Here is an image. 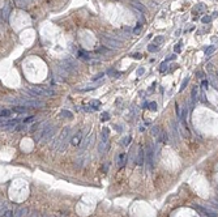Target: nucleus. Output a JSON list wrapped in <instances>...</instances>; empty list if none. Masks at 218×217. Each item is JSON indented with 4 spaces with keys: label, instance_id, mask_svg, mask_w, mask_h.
I'll list each match as a JSON object with an SVG mask.
<instances>
[{
    "label": "nucleus",
    "instance_id": "13",
    "mask_svg": "<svg viewBox=\"0 0 218 217\" xmlns=\"http://www.w3.org/2000/svg\"><path fill=\"white\" fill-rule=\"evenodd\" d=\"M191 101H192V103H195V102L197 101V86H195L192 89V93H191Z\"/></svg>",
    "mask_w": 218,
    "mask_h": 217
},
{
    "label": "nucleus",
    "instance_id": "30",
    "mask_svg": "<svg viewBox=\"0 0 218 217\" xmlns=\"http://www.w3.org/2000/svg\"><path fill=\"white\" fill-rule=\"evenodd\" d=\"M149 107H150V110H157V103H156V102H150V103H149Z\"/></svg>",
    "mask_w": 218,
    "mask_h": 217
},
{
    "label": "nucleus",
    "instance_id": "34",
    "mask_svg": "<svg viewBox=\"0 0 218 217\" xmlns=\"http://www.w3.org/2000/svg\"><path fill=\"white\" fill-rule=\"evenodd\" d=\"M108 118H110V115H108L107 113H103V114H102V120H103V122H105V120H107Z\"/></svg>",
    "mask_w": 218,
    "mask_h": 217
},
{
    "label": "nucleus",
    "instance_id": "17",
    "mask_svg": "<svg viewBox=\"0 0 218 217\" xmlns=\"http://www.w3.org/2000/svg\"><path fill=\"white\" fill-rule=\"evenodd\" d=\"M188 81H189V77H185V79L183 80V82H181V85H180V92H183V90L185 89V86L188 85Z\"/></svg>",
    "mask_w": 218,
    "mask_h": 217
},
{
    "label": "nucleus",
    "instance_id": "41",
    "mask_svg": "<svg viewBox=\"0 0 218 217\" xmlns=\"http://www.w3.org/2000/svg\"><path fill=\"white\" fill-rule=\"evenodd\" d=\"M157 132H158V128L154 127V128H153V133H154V135H157Z\"/></svg>",
    "mask_w": 218,
    "mask_h": 217
},
{
    "label": "nucleus",
    "instance_id": "42",
    "mask_svg": "<svg viewBox=\"0 0 218 217\" xmlns=\"http://www.w3.org/2000/svg\"><path fill=\"white\" fill-rule=\"evenodd\" d=\"M43 217H48V216H43Z\"/></svg>",
    "mask_w": 218,
    "mask_h": 217
},
{
    "label": "nucleus",
    "instance_id": "38",
    "mask_svg": "<svg viewBox=\"0 0 218 217\" xmlns=\"http://www.w3.org/2000/svg\"><path fill=\"white\" fill-rule=\"evenodd\" d=\"M132 58H135V59H141V54H133Z\"/></svg>",
    "mask_w": 218,
    "mask_h": 217
},
{
    "label": "nucleus",
    "instance_id": "14",
    "mask_svg": "<svg viewBox=\"0 0 218 217\" xmlns=\"http://www.w3.org/2000/svg\"><path fill=\"white\" fill-rule=\"evenodd\" d=\"M12 114L11 110H7V109H1V113H0V116L1 118H8L9 115Z\"/></svg>",
    "mask_w": 218,
    "mask_h": 217
},
{
    "label": "nucleus",
    "instance_id": "7",
    "mask_svg": "<svg viewBox=\"0 0 218 217\" xmlns=\"http://www.w3.org/2000/svg\"><path fill=\"white\" fill-rule=\"evenodd\" d=\"M55 130H56V128H55L54 126H52V127H51V130L48 131V132L46 133L45 136H43V139H42V140H43V143H48V141L51 140V139H52V136H54V133H55Z\"/></svg>",
    "mask_w": 218,
    "mask_h": 217
},
{
    "label": "nucleus",
    "instance_id": "20",
    "mask_svg": "<svg viewBox=\"0 0 218 217\" xmlns=\"http://www.w3.org/2000/svg\"><path fill=\"white\" fill-rule=\"evenodd\" d=\"M26 130V124H20V126H16V128H14V131H17V132H20V131H24Z\"/></svg>",
    "mask_w": 218,
    "mask_h": 217
},
{
    "label": "nucleus",
    "instance_id": "5",
    "mask_svg": "<svg viewBox=\"0 0 218 217\" xmlns=\"http://www.w3.org/2000/svg\"><path fill=\"white\" fill-rule=\"evenodd\" d=\"M69 132H71V130H69L68 127H67V128H64V130L62 131V133H60V136H59V137H58L56 143H55L54 145H52V148H54V149H55V148H58V147H59L60 144H63V145H64V140H65V139H67V137H68ZM63 145H62V147H63Z\"/></svg>",
    "mask_w": 218,
    "mask_h": 217
},
{
    "label": "nucleus",
    "instance_id": "25",
    "mask_svg": "<svg viewBox=\"0 0 218 217\" xmlns=\"http://www.w3.org/2000/svg\"><path fill=\"white\" fill-rule=\"evenodd\" d=\"M214 50H215V47H214V46H210V47L208 48L206 51H205V55H206V56H208V55H210V54H212Z\"/></svg>",
    "mask_w": 218,
    "mask_h": 217
},
{
    "label": "nucleus",
    "instance_id": "26",
    "mask_svg": "<svg viewBox=\"0 0 218 217\" xmlns=\"http://www.w3.org/2000/svg\"><path fill=\"white\" fill-rule=\"evenodd\" d=\"M3 217H14V212L13 211H7Z\"/></svg>",
    "mask_w": 218,
    "mask_h": 217
},
{
    "label": "nucleus",
    "instance_id": "8",
    "mask_svg": "<svg viewBox=\"0 0 218 217\" xmlns=\"http://www.w3.org/2000/svg\"><path fill=\"white\" fill-rule=\"evenodd\" d=\"M131 4H132V7H133V8L139 9V11L141 12V13H145V12H146V8H145V7L142 5V4L140 3V1H137V0H133V1H132Z\"/></svg>",
    "mask_w": 218,
    "mask_h": 217
},
{
    "label": "nucleus",
    "instance_id": "21",
    "mask_svg": "<svg viewBox=\"0 0 218 217\" xmlns=\"http://www.w3.org/2000/svg\"><path fill=\"white\" fill-rule=\"evenodd\" d=\"M141 28H142L141 22H139V24H137V26H136V28L133 29V34H139L140 31H141Z\"/></svg>",
    "mask_w": 218,
    "mask_h": 217
},
{
    "label": "nucleus",
    "instance_id": "15",
    "mask_svg": "<svg viewBox=\"0 0 218 217\" xmlns=\"http://www.w3.org/2000/svg\"><path fill=\"white\" fill-rule=\"evenodd\" d=\"M8 13H9V8H8V7H5L4 9H1V18L7 20V18H8Z\"/></svg>",
    "mask_w": 218,
    "mask_h": 217
},
{
    "label": "nucleus",
    "instance_id": "24",
    "mask_svg": "<svg viewBox=\"0 0 218 217\" xmlns=\"http://www.w3.org/2000/svg\"><path fill=\"white\" fill-rule=\"evenodd\" d=\"M210 21H212V17H209V16H205V17H202V18H201V22H204V24L210 22Z\"/></svg>",
    "mask_w": 218,
    "mask_h": 217
},
{
    "label": "nucleus",
    "instance_id": "33",
    "mask_svg": "<svg viewBox=\"0 0 218 217\" xmlns=\"http://www.w3.org/2000/svg\"><path fill=\"white\" fill-rule=\"evenodd\" d=\"M201 84H202V89H204V90L208 89V81H206V80H202V82H201Z\"/></svg>",
    "mask_w": 218,
    "mask_h": 217
},
{
    "label": "nucleus",
    "instance_id": "9",
    "mask_svg": "<svg viewBox=\"0 0 218 217\" xmlns=\"http://www.w3.org/2000/svg\"><path fill=\"white\" fill-rule=\"evenodd\" d=\"M144 161H145V157H144V149H142V148H140V149H139V154H137V160H136V162H137V165H140V166H141V165L144 164Z\"/></svg>",
    "mask_w": 218,
    "mask_h": 217
},
{
    "label": "nucleus",
    "instance_id": "36",
    "mask_svg": "<svg viewBox=\"0 0 218 217\" xmlns=\"http://www.w3.org/2000/svg\"><path fill=\"white\" fill-rule=\"evenodd\" d=\"M37 128H38V124H33V126H31V128H30V131H31V132H35V131H37Z\"/></svg>",
    "mask_w": 218,
    "mask_h": 217
},
{
    "label": "nucleus",
    "instance_id": "3",
    "mask_svg": "<svg viewBox=\"0 0 218 217\" xmlns=\"http://www.w3.org/2000/svg\"><path fill=\"white\" fill-rule=\"evenodd\" d=\"M195 208L197 209L200 213H202V214H205L206 217H218V213H217V211H214V209H210V208H206V207H204V205H197L196 204L195 205Z\"/></svg>",
    "mask_w": 218,
    "mask_h": 217
},
{
    "label": "nucleus",
    "instance_id": "12",
    "mask_svg": "<svg viewBox=\"0 0 218 217\" xmlns=\"http://www.w3.org/2000/svg\"><path fill=\"white\" fill-rule=\"evenodd\" d=\"M125 157H127V156H125V153H123V154L119 156V160H118V166H119L120 169H122V167L124 166V164H125Z\"/></svg>",
    "mask_w": 218,
    "mask_h": 217
},
{
    "label": "nucleus",
    "instance_id": "40",
    "mask_svg": "<svg viewBox=\"0 0 218 217\" xmlns=\"http://www.w3.org/2000/svg\"><path fill=\"white\" fill-rule=\"evenodd\" d=\"M175 58H176L175 55H171L170 58H167V60H174V59H175Z\"/></svg>",
    "mask_w": 218,
    "mask_h": 217
},
{
    "label": "nucleus",
    "instance_id": "2",
    "mask_svg": "<svg viewBox=\"0 0 218 217\" xmlns=\"http://www.w3.org/2000/svg\"><path fill=\"white\" fill-rule=\"evenodd\" d=\"M108 135H110V130L107 127L102 128V135H101V141L98 144V150L99 153L102 154L106 149H107V145H108Z\"/></svg>",
    "mask_w": 218,
    "mask_h": 217
},
{
    "label": "nucleus",
    "instance_id": "29",
    "mask_svg": "<svg viewBox=\"0 0 218 217\" xmlns=\"http://www.w3.org/2000/svg\"><path fill=\"white\" fill-rule=\"evenodd\" d=\"M34 116H28V118H26V119H24V123H30V122H34Z\"/></svg>",
    "mask_w": 218,
    "mask_h": 217
},
{
    "label": "nucleus",
    "instance_id": "16",
    "mask_svg": "<svg viewBox=\"0 0 218 217\" xmlns=\"http://www.w3.org/2000/svg\"><path fill=\"white\" fill-rule=\"evenodd\" d=\"M62 115L65 116V118H68V119H73V114H72L71 111H68V110H63Z\"/></svg>",
    "mask_w": 218,
    "mask_h": 217
},
{
    "label": "nucleus",
    "instance_id": "1",
    "mask_svg": "<svg viewBox=\"0 0 218 217\" xmlns=\"http://www.w3.org/2000/svg\"><path fill=\"white\" fill-rule=\"evenodd\" d=\"M25 93H28L31 98H34L35 97H51L55 94L54 90L51 89H47V88H41V86H33L30 89L25 90Z\"/></svg>",
    "mask_w": 218,
    "mask_h": 217
},
{
    "label": "nucleus",
    "instance_id": "4",
    "mask_svg": "<svg viewBox=\"0 0 218 217\" xmlns=\"http://www.w3.org/2000/svg\"><path fill=\"white\" fill-rule=\"evenodd\" d=\"M102 42H103V45H105L106 47H111V48H119V47H122V42L115 41V39H111V38H107V37H105V35L102 37Z\"/></svg>",
    "mask_w": 218,
    "mask_h": 217
},
{
    "label": "nucleus",
    "instance_id": "23",
    "mask_svg": "<svg viewBox=\"0 0 218 217\" xmlns=\"http://www.w3.org/2000/svg\"><path fill=\"white\" fill-rule=\"evenodd\" d=\"M90 106L93 107L94 110H97V107H99V106H101V102H99V101H93V102L90 103Z\"/></svg>",
    "mask_w": 218,
    "mask_h": 217
},
{
    "label": "nucleus",
    "instance_id": "39",
    "mask_svg": "<svg viewBox=\"0 0 218 217\" xmlns=\"http://www.w3.org/2000/svg\"><path fill=\"white\" fill-rule=\"evenodd\" d=\"M163 41V37H157L156 38V42H162Z\"/></svg>",
    "mask_w": 218,
    "mask_h": 217
},
{
    "label": "nucleus",
    "instance_id": "22",
    "mask_svg": "<svg viewBox=\"0 0 218 217\" xmlns=\"http://www.w3.org/2000/svg\"><path fill=\"white\" fill-rule=\"evenodd\" d=\"M148 50H149L150 52H156V51L158 50V47H157V46L153 43V45H149V46H148Z\"/></svg>",
    "mask_w": 218,
    "mask_h": 217
},
{
    "label": "nucleus",
    "instance_id": "35",
    "mask_svg": "<svg viewBox=\"0 0 218 217\" xmlns=\"http://www.w3.org/2000/svg\"><path fill=\"white\" fill-rule=\"evenodd\" d=\"M166 63H167V60H166V62H163V63L161 64V69H159L161 72H163V71L166 69Z\"/></svg>",
    "mask_w": 218,
    "mask_h": 217
},
{
    "label": "nucleus",
    "instance_id": "32",
    "mask_svg": "<svg viewBox=\"0 0 218 217\" xmlns=\"http://www.w3.org/2000/svg\"><path fill=\"white\" fill-rule=\"evenodd\" d=\"M29 217H39V213H38L37 211H33L30 214H29Z\"/></svg>",
    "mask_w": 218,
    "mask_h": 217
},
{
    "label": "nucleus",
    "instance_id": "31",
    "mask_svg": "<svg viewBox=\"0 0 218 217\" xmlns=\"http://www.w3.org/2000/svg\"><path fill=\"white\" fill-rule=\"evenodd\" d=\"M136 73H137V76H142V75H144L145 73V68H140V69H137V72H136Z\"/></svg>",
    "mask_w": 218,
    "mask_h": 217
},
{
    "label": "nucleus",
    "instance_id": "11",
    "mask_svg": "<svg viewBox=\"0 0 218 217\" xmlns=\"http://www.w3.org/2000/svg\"><path fill=\"white\" fill-rule=\"evenodd\" d=\"M26 212H28V209H26L25 207H20V208L16 211V213H14V217H22Z\"/></svg>",
    "mask_w": 218,
    "mask_h": 217
},
{
    "label": "nucleus",
    "instance_id": "19",
    "mask_svg": "<svg viewBox=\"0 0 218 217\" xmlns=\"http://www.w3.org/2000/svg\"><path fill=\"white\" fill-rule=\"evenodd\" d=\"M131 140H132V137H131V136H127V137H124L123 139V145H124V147H128V145H129L131 144Z\"/></svg>",
    "mask_w": 218,
    "mask_h": 217
},
{
    "label": "nucleus",
    "instance_id": "10",
    "mask_svg": "<svg viewBox=\"0 0 218 217\" xmlns=\"http://www.w3.org/2000/svg\"><path fill=\"white\" fill-rule=\"evenodd\" d=\"M26 106H14L13 109H12V111H14V113H18V114H26Z\"/></svg>",
    "mask_w": 218,
    "mask_h": 217
},
{
    "label": "nucleus",
    "instance_id": "28",
    "mask_svg": "<svg viewBox=\"0 0 218 217\" xmlns=\"http://www.w3.org/2000/svg\"><path fill=\"white\" fill-rule=\"evenodd\" d=\"M174 50H175V52H180V51H181V42L180 43H176Z\"/></svg>",
    "mask_w": 218,
    "mask_h": 217
},
{
    "label": "nucleus",
    "instance_id": "37",
    "mask_svg": "<svg viewBox=\"0 0 218 217\" xmlns=\"http://www.w3.org/2000/svg\"><path fill=\"white\" fill-rule=\"evenodd\" d=\"M197 76L200 77V79H204V77H205V73H204V72H200V71H197Z\"/></svg>",
    "mask_w": 218,
    "mask_h": 217
},
{
    "label": "nucleus",
    "instance_id": "18",
    "mask_svg": "<svg viewBox=\"0 0 218 217\" xmlns=\"http://www.w3.org/2000/svg\"><path fill=\"white\" fill-rule=\"evenodd\" d=\"M78 56H81L82 59H86V60H88L89 58H90L88 52H85V51H82V50H80V51H78Z\"/></svg>",
    "mask_w": 218,
    "mask_h": 217
},
{
    "label": "nucleus",
    "instance_id": "6",
    "mask_svg": "<svg viewBox=\"0 0 218 217\" xmlns=\"http://www.w3.org/2000/svg\"><path fill=\"white\" fill-rule=\"evenodd\" d=\"M82 140H84V139H82V131H77V133L72 137L71 144H72V145H74V147H78Z\"/></svg>",
    "mask_w": 218,
    "mask_h": 217
},
{
    "label": "nucleus",
    "instance_id": "27",
    "mask_svg": "<svg viewBox=\"0 0 218 217\" xmlns=\"http://www.w3.org/2000/svg\"><path fill=\"white\" fill-rule=\"evenodd\" d=\"M105 76V73H103V72H101V73H98V75H95V76H94V81H97V80H101L102 79V77Z\"/></svg>",
    "mask_w": 218,
    "mask_h": 217
}]
</instances>
